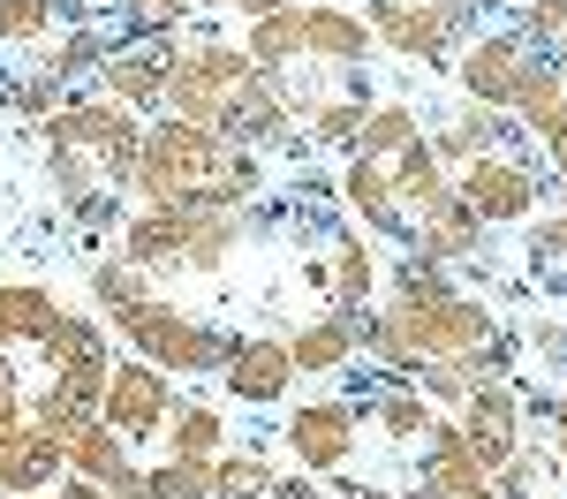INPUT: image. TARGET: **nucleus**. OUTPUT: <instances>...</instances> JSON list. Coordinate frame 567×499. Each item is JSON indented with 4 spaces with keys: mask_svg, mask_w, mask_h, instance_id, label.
Listing matches in <instances>:
<instances>
[{
    "mask_svg": "<svg viewBox=\"0 0 567 499\" xmlns=\"http://www.w3.org/2000/svg\"><path fill=\"white\" fill-rule=\"evenodd\" d=\"M114 349H106V325L84 311H61V325L39 341V363L45 371H69V363H106Z\"/></svg>",
    "mask_w": 567,
    "mask_h": 499,
    "instance_id": "nucleus-28",
    "label": "nucleus"
},
{
    "mask_svg": "<svg viewBox=\"0 0 567 499\" xmlns=\"http://www.w3.org/2000/svg\"><path fill=\"white\" fill-rule=\"evenodd\" d=\"M454 197H462L484 227H515V220H537L545 175H537L529 152H484L470 167H454Z\"/></svg>",
    "mask_w": 567,
    "mask_h": 499,
    "instance_id": "nucleus-9",
    "label": "nucleus"
},
{
    "mask_svg": "<svg viewBox=\"0 0 567 499\" xmlns=\"http://www.w3.org/2000/svg\"><path fill=\"white\" fill-rule=\"evenodd\" d=\"M0 98H8L16 114H31V122H45V114L61 106V76H45V69H31L23 84H8V91H0Z\"/></svg>",
    "mask_w": 567,
    "mask_h": 499,
    "instance_id": "nucleus-36",
    "label": "nucleus"
},
{
    "mask_svg": "<svg viewBox=\"0 0 567 499\" xmlns=\"http://www.w3.org/2000/svg\"><path fill=\"white\" fill-rule=\"evenodd\" d=\"M553 53H567V31H560V39H553Z\"/></svg>",
    "mask_w": 567,
    "mask_h": 499,
    "instance_id": "nucleus-44",
    "label": "nucleus"
},
{
    "mask_svg": "<svg viewBox=\"0 0 567 499\" xmlns=\"http://www.w3.org/2000/svg\"><path fill=\"white\" fill-rule=\"evenodd\" d=\"M144 295H152V272L130 266L122 250H106V258L91 266V303H99L106 318H114V311H130V303H144Z\"/></svg>",
    "mask_w": 567,
    "mask_h": 499,
    "instance_id": "nucleus-30",
    "label": "nucleus"
},
{
    "mask_svg": "<svg viewBox=\"0 0 567 499\" xmlns=\"http://www.w3.org/2000/svg\"><path fill=\"white\" fill-rule=\"evenodd\" d=\"M159 114L197 122V129H219V136H235V144H250V152L296 144V122H288L272 76H265L243 45L213 39V31L175 39V69H167V106Z\"/></svg>",
    "mask_w": 567,
    "mask_h": 499,
    "instance_id": "nucleus-3",
    "label": "nucleus"
},
{
    "mask_svg": "<svg viewBox=\"0 0 567 499\" xmlns=\"http://www.w3.org/2000/svg\"><path fill=\"white\" fill-rule=\"evenodd\" d=\"M363 356L379 363L386 378L409 386V371L424 363H492L515 371V333L507 318L492 311L484 295H386L379 311H363Z\"/></svg>",
    "mask_w": 567,
    "mask_h": 499,
    "instance_id": "nucleus-1",
    "label": "nucleus"
},
{
    "mask_svg": "<svg viewBox=\"0 0 567 499\" xmlns=\"http://www.w3.org/2000/svg\"><path fill=\"white\" fill-rule=\"evenodd\" d=\"M416 136H424V122H416L409 106H371L363 129H355V152H363V159H393V152L416 144Z\"/></svg>",
    "mask_w": 567,
    "mask_h": 499,
    "instance_id": "nucleus-31",
    "label": "nucleus"
},
{
    "mask_svg": "<svg viewBox=\"0 0 567 499\" xmlns=\"http://www.w3.org/2000/svg\"><path fill=\"white\" fill-rule=\"evenodd\" d=\"M537 152H545V167H553V181L567 189V114H560V122H553L545 136H537Z\"/></svg>",
    "mask_w": 567,
    "mask_h": 499,
    "instance_id": "nucleus-39",
    "label": "nucleus"
},
{
    "mask_svg": "<svg viewBox=\"0 0 567 499\" xmlns=\"http://www.w3.org/2000/svg\"><path fill=\"white\" fill-rule=\"evenodd\" d=\"M69 477V439L45 432L39 416L8 424L0 432V499H23V492H53Z\"/></svg>",
    "mask_w": 567,
    "mask_h": 499,
    "instance_id": "nucleus-15",
    "label": "nucleus"
},
{
    "mask_svg": "<svg viewBox=\"0 0 567 499\" xmlns=\"http://www.w3.org/2000/svg\"><path fill=\"white\" fill-rule=\"evenodd\" d=\"M515 23H523L529 39H545V45H553V39L567 31V0H523V15H515Z\"/></svg>",
    "mask_w": 567,
    "mask_h": 499,
    "instance_id": "nucleus-37",
    "label": "nucleus"
},
{
    "mask_svg": "<svg viewBox=\"0 0 567 499\" xmlns=\"http://www.w3.org/2000/svg\"><path fill=\"white\" fill-rule=\"evenodd\" d=\"M545 53H553V45L529 39L523 23H507V31H477V39L454 53V84H462L470 106L515 114V98H523V84L545 69Z\"/></svg>",
    "mask_w": 567,
    "mask_h": 499,
    "instance_id": "nucleus-8",
    "label": "nucleus"
},
{
    "mask_svg": "<svg viewBox=\"0 0 567 499\" xmlns=\"http://www.w3.org/2000/svg\"><path fill=\"white\" fill-rule=\"evenodd\" d=\"M136 461H130V439L114 432V424H99L91 416L84 432H69V477H91V485H122Z\"/></svg>",
    "mask_w": 567,
    "mask_h": 499,
    "instance_id": "nucleus-24",
    "label": "nucleus"
},
{
    "mask_svg": "<svg viewBox=\"0 0 567 499\" xmlns=\"http://www.w3.org/2000/svg\"><path fill=\"white\" fill-rule=\"evenodd\" d=\"M106 325H114L152 371H167V378H175V371H182V378H205V371H219L227 349H235V333H219V325H205V318H189L182 303H167L159 288H152L144 303H130V311H114Z\"/></svg>",
    "mask_w": 567,
    "mask_h": 499,
    "instance_id": "nucleus-6",
    "label": "nucleus"
},
{
    "mask_svg": "<svg viewBox=\"0 0 567 499\" xmlns=\"http://www.w3.org/2000/svg\"><path fill=\"white\" fill-rule=\"evenodd\" d=\"M523 266H529V280H537L545 295H560V303H567V205H560V212H545V220H529Z\"/></svg>",
    "mask_w": 567,
    "mask_h": 499,
    "instance_id": "nucleus-27",
    "label": "nucleus"
},
{
    "mask_svg": "<svg viewBox=\"0 0 567 499\" xmlns=\"http://www.w3.org/2000/svg\"><path fill=\"white\" fill-rule=\"evenodd\" d=\"M114 250L152 280L159 272H219L227 258L250 250V212H235V205H136Z\"/></svg>",
    "mask_w": 567,
    "mask_h": 499,
    "instance_id": "nucleus-5",
    "label": "nucleus"
},
{
    "mask_svg": "<svg viewBox=\"0 0 567 499\" xmlns=\"http://www.w3.org/2000/svg\"><path fill=\"white\" fill-rule=\"evenodd\" d=\"M144 499H213V461H159L144 469Z\"/></svg>",
    "mask_w": 567,
    "mask_h": 499,
    "instance_id": "nucleus-34",
    "label": "nucleus"
},
{
    "mask_svg": "<svg viewBox=\"0 0 567 499\" xmlns=\"http://www.w3.org/2000/svg\"><path fill=\"white\" fill-rule=\"evenodd\" d=\"M167 416H175V378H167V371H152L144 356H130V363H114V371H106L99 424H114L130 447L159 439V432H167Z\"/></svg>",
    "mask_w": 567,
    "mask_h": 499,
    "instance_id": "nucleus-12",
    "label": "nucleus"
},
{
    "mask_svg": "<svg viewBox=\"0 0 567 499\" xmlns=\"http://www.w3.org/2000/svg\"><path fill=\"white\" fill-rule=\"evenodd\" d=\"M363 356V311H318L288 333V363L296 378H318V371H349Z\"/></svg>",
    "mask_w": 567,
    "mask_h": 499,
    "instance_id": "nucleus-20",
    "label": "nucleus"
},
{
    "mask_svg": "<svg viewBox=\"0 0 567 499\" xmlns=\"http://www.w3.org/2000/svg\"><path fill=\"white\" fill-rule=\"evenodd\" d=\"M386 181H393V205H401V220H409V235L432 220L439 205H454V175L439 167L432 136H416V144H401L386 159Z\"/></svg>",
    "mask_w": 567,
    "mask_h": 499,
    "instance_id": "nucleus-19",
    "label": "nucleus"
},
{
    "mask_svg": "<svg viewBox=\"0 0 567 499\" xmlns=\"http://www.w3.org/2000/svg\"><path fill=\"white\" fill-rule=\"evenodd\" d=\"M45 144V175H53V197L76 212V220H114L122 197L136 189V152H144V122L114 98H61L39 122Z\"/></svg>",
    "mask_w": 567,
    "mask_h": 499,
    "instance_id": "nucleus-2",
    "label": "nucleus"
},
{
    "mask_svg": "<svg viewBox=\"0 0 567 499\" xmlns=\"http://www.w3.org/2000/svg\"><path fill=\"white\" fill-rule=\"evenodd\" d=\"M265 189V159L250 144L175 114H152L144 122V152H136V205H250Z\"/></svg>",
    "mask_w": 567,
    "mask_h": 499,
    "instance_id": "nucleus-4",
    "label": "nucleus"
},
{
    "mask_svg": "<svg viewBox=\"0 0 567 499\" xmlns=\"http://www.w3.org/2000/svg\"><path fill=\"white\" fill-rule=\"evenodd\" d=\"M61 295L39 288V280H0V356H16V349H39L45 333L61 325Z\"/></svg>",
    "mask_w": 567,
    "mask_h": 499,
    "instance_id": "nucleus-22",
    "label": "nucleus"
},
{
    "mask_svg": "<svg viewBox=\"0 0 567 499\" xmlns=\"http://www.w3.org/2000/svg\"><path fill=\"white\" fill-rule=\"evenodd\" d=\"M272 8H288V0H197V15H272Z\"/></svg>",
    "mask_w": 567,
    "mask_h": 499,
    "instance_id": "nucleus-40",
    "label": "nucleus"
},
{
    "mask_svg": "<svg viewBox=\"0 0 567 499\" xmlns=\"http://www.w3.org/2000/svg\"><path fill=\"white\" fill-rule=\"evenodd\" d=\"M341 499H432V492L409 477V485H341Z\"/></svg>",
    "mask_w": 567,
    "mask_h": 499,
    "instance_id": "nucleus-41",
    "label": "nucleus"
},
{
    "mask_svg": "<svg viewBox=\"0 0 567 499\" xmlns=\"http://www.w3.org/2000/svg\"><path fill=\"white\" fill-rule=\"evenodd\" d=\"M310 288L326 295V311H363L379 295V258L363 250V227L318 220V250H310Z\"/></svg>",
    "mask_w": 567,
    "mask_h": 499,
    "instance_id": "nucleus-11",
    "label": "nucleus"
},
{
    "mask_svg": "<svg viewBox=\"0 0 567 499\" xmlns=\"http://www.w3.org/2000/svg\"><path fill=\"white\" fill-rule=\"evenodd\" d=\"M167 454L175 461H213V454H227V424H219V408L205 402H175V416H167Z\"/></svg>",
    "mask_w": 567,
    "mask_h": 499,
    "instance_id": "nucleus-26",
    "label": "nucleus"
},
{
    "mask_svg": "<svg viewBox=\"0 0 567 499\" xmlns=\"http://www.w3.org/2000/svg\"><path fill=\"white\" fill-rule=\"evenodd\" d=\"M61 499H114L106 485H91V477H61Z\"/></svg>",
    "mask_w": 567,
    "mask_h": 499,
    "instance_id": "nucleus-42",
    "label": "nucleus"
},
{
    "mask_svg": "<svg viewBox=\"0 0 567 499\" xmlns=\"http://www.w3.org/2000/svg\"><path fill=\"white\" fill-rule=\"evenodd\" d=\"M288 454H296V469H310V477H341L355 461V447H363V416H355V402H303L296 416H288Z\"/></svg>",
    "mask_w": 567,
    "mask_h": 499,
    "instance_id": "nucleus-14",
    "label": "nucleus"
},
{
    "mask_svg": "<svg viewBox=\"0 0 567 499\" xmlns=\"http://www.w3.org/2000/svg\"><path fill=\"white\" fill-rule=\"evenodd\" d=\"M219 386H227L235 402H250V408L288 402V386H296L288 341H272V333H250V341H235V349H227V363H219Z\"/></svg>",
    "mask_w": 567,
    "mask_h": 499,
    "instance_id": "nucleus-17",
    "label": "nucleus"
},
{
    "mask_svg": "<svg viewBox=\"0 0 567 499\" xmlns=\"http://www.w3.org/2000/svg\"><path fill=\"white\" fill-rule=\"evenodd\" d=\"M8 424H23V371H16V356H0V432Z\"/></svg>",
    "mask_w": 567,
    "mask_h": 499,
    "instance_id": "nucleus-38",
    "label": "nucleus"
},
{
    "mask_svg": "<svg viewBox=\"0 0 567 499\" xmlns=\"http://www.w3.org/2000/svg\"><path fill=\"white\" fill-rule=\"evenodd\" d=\"M523 424L537 447H553L567 461V386H537V394L523 386Z\"/></svg>",
    "mask_w": 567,
    "mask_h": 499,
    "instance_id": "nucleus-32",
    "label": "nucleus"
},
{
    "mask_svg": "<svg viewBox=\"0 0 567 499\" xmlns=\"http://www.w3.org/2000/svg\"><path fill=\"white\" fill-rule=\"evenodd\" d=\"M446 499H499V485H470V492H446Z\"/></svg>",
    "mask_w": 567,
    "mask_h": 499,
    "instance_id": "nucleus-43",
    "label": "nucleus"
},
{
    "mask_svg": "<svg viewBox=\"0 0 567 499\" xmlns=\"http://www.w3.org/2000/svg\"><path fill=\"white\" fill-rule=\"evenodd\" d=\"M23 499H61V492H23Z\"/></svg>",
    "mask_w": 567,
    "mask_h": 499,
    "instance_id": "nucleus-45",
    "label": "nucleus"
},
{
    "mask_svg": "<svg viewBox=\"0 0 567 499\" xmlns=\"http://www.w3.org/2000/svg\"><path fill=\"white\" fill-rule=\"evenodd\" d=\"M355 416H363V432H371L379 447H393V454H409V461H416V454H424V432H432L439 408L424 402L416 386H401V378H386V371H379V378L363 386Z\"/></svg>",
    "mask_w": 567,
    "mask_h": 499,
    "instance_id": "nucleus-16",
    "label": "nucleus"
},
{
    "mask_svg": "<svg viewBox=\"0 0 567 499\" xmlns=\"http://www.w3.org/2000/svg\"><path fill=\"white\" fill-rule=\"evenodd\" d=\"M363 23L401 61L439 69V61H454L462 45L477 39V0H363Z\"/></svg>",
    "mask_w": 567,
    "mask_h": 499,
    "instance_id": "nucleus-7",
    "label": "nucleus"
},
{
    "mask_svg": "<svg viewBox=\"0 0 567 499\" xmlns=\"http://www.w3.org/2000/svg\"><path fill=\"white\" fill-rule=\"evenodd\" d=\"M61 15V0H0V45H23V39H45Z\"/></svg>",
    "mask_w": 567,
    "mask_h": 499,
    "instance_id": "nucleus-35",
    "label": "nucleus"
},
{
    "mask_svg": "<svg viewBox=\"0 0 567 499\" xmlns=\"http://www.w3.org/2000/svg\"><path fill=\"white\" fill-rule=\"evenodd\" d=\"M341 205H349V212L371 227V235H386V242H401V250H409V220H401V205H393L386 159H363V152H349V167H341Z\"/></svg>",
    "mask_w": 567,
    "mask_h": 499,
    "instance_id": "nucleus-21",
    "label": "nucleus"
},
{
    "mask_svg": "<svg viewBox=\"0 0 567 499\" xmlns=\"http://www.w3.org/2000/svg\"><path fill=\"white\" fill-rule=\"evenodd\" d=\"M492 485H499V499H567V461L553 447L523 439V454H515Z\"/></svg>",
    "mask_w": 567,
    "mask_h": 499,
    "instance_id": "nucleus-25",
    "label": "nucleus"
},
{
    "mask_svg": "<svg viewBox=\"0 0 567 499\" xmlns=\"http://www.w3.org/2000/svg\"><path fill=\"white\" fill-rule=\"evenodd\" d=\"M272 461H265L258 447H227V454H213V499H265L272 492Z\"/></svg>",
    "mask_w": 567,
    "mask_h": 499,
    "instance_id": "nucleus-29",
    "label": "nucleus"
},
{
    "mask_svg": "<svg viewBox=\"0 0 567 499\" xmlns=\"http://www.w3.org/2000/svg\"><path fill=\"white\" fill-rule=\"evenodd\" d=\"M439 167L454 175V167H470V159H484V152H529V136L515 114H492V106H454L446 122H439L432 136Z\"/></svg>",
    "mask_w": 567,
    "mask_h": 499,
    "instance_id": "nucleus-18",
    "label": "nucleus"
},
{
    "mask_svg": "<svg viewBox=\"0 0 567 499\" xmlns=\"http://www.w3.org/2000/svg\"><path fill=\"white\" fill-rule=\"evenodd\" d=\"M167 69H175V39H114L106 61H99V98H114L136 122H152L167 106Z\"/></svg>",
    "mask_w": 567,
    "mask_h": 499,
    "instance_id": "nucleus-13",
    "label": "nucleus"
},
{
    "mask_svg": "<svg viewBox=\"0 0 567 499\" xmlns=\"http://www.w3.org/2000/svg\"><path fill=\"white\" fill-rule=\"evenodd\" d=\"M182 15H197V0H122V39H182Z\"/></svg>",
    "mask_w": 567,
    "mask_h": 499,
    "instance_id": "nucleus-33",
    "label": "nucleus"
},
{
    "mask_svg": "<svg viewBox=\"0 0 567 499\" xmlns=\"http://www.w3.org/2000/svg\"><path fill=\"white\" fill-rule=\"evenodd\" d=\"M454 424H462V439H470V454H477L484 477H499L515 454H523L529 424H523V378H484L470 402L454 408Z\"/></svg>",
    "mask_w": 567,
    "mask_h": 499,
    "instance_id": "nucleus-10",
    "label": "nucleus"
},
{
    "mask_svg": "<svg viewBox=\"0 0 567 499\" xmlns=\"http://www.w3.org/2000/svg\"><path fill=\"white\" fill-rule=\"evenodd\" d=\"M484 235H492V227L454 197V205H439L432 220L409 235V250H416V258H432V266H470V258H484Z\"/></svg>",
    "mask_w": 567,
    "mask_h": 499,
    "instance_id": "nucleus-23",
    "label": "nucleus"
}]
</instances>
